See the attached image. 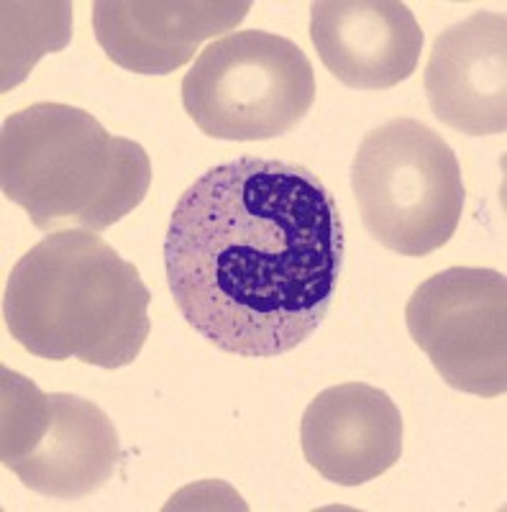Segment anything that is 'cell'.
I'll return each mask as SVG.
<instances>
[{
  "label": "cell",
  "instance_id": "6da1fadb",
  "mask_svg": "<svg viewBox=\"0 0 507 512\" xmlns=\"http://www.w3.org/2000/svg\"><path fill=\"white\" fill-rule=\"evenodd\" d=\"M177 310L226 354L272 359L308 341L344 272V221L300 164L241 157L200 175L164 239Z\"/></svg>",
  "mask_w": 507,
  "mask_h": 512
},
{
  "label": "cell",
  "instance_id": "7a4b0ae2",
  "mask_svg": "<svg viewBox=\"0 0 507 512\" xmlns=\"http://www.w3.org/2000/svg\"><path fill=\"white\" fill-rule=\"evenodd\" d=\"M149 300L134 264L93 231L70 228L18 259L3 318L16 344L39 359L121 369L139 359L152 331Z\"/></svg>",
  "mask_w": 507,
  "mask_h": 512
},
{
  "label": "cell",
  "instance_id": "3957f363",
  "mask_svg": "<svg viewBox=\"0 0 507 512\" xmlns=\"http://www.w3.org/2000/svg\"><path fill=\"white\" fill-rule=\"evenodd\" d=\"M149 185L144 146L108 134L75 105L34 103L3 123L0 187L39 231H105L139 208Z\"/></svg>",
  "mask_w": 507,
  "mask_h": 512
},
{
  "label": "cell",
  "instance_id": "277c9868",
  "mask_svg": "<svg viewBox=\"0 0 507 512\" xmlns=\"http://www.w3.org/2000/svg\"><path fill=\"white\" fill-rule=\"evenodd\" d=\"M351 190L367 231L400 256H428L449 244L467 200L454 149L415 118H395L364 136Z\"/></svg>",
  "mask_w": 507,
  "mask_h": 512
},
{
  "label": "cell",
  "instance_id": "5b68a950",
  "mask_svg": "<svg viewBox=\"0 0 507 512\" xmlns=\"http://www.w3.org/2000/svg\"><path fill=\"white\" fill-rule=\"evenodd\" d=\"M315 103V72L287 36L249 29L213 41L182 80V105L210 139L290 134Z\"/></svg>",
  "mask_w": 507,
  "mask_h": 512
},
{
  "label": "cell",
  "instance_id": "8992f818",
  "mask_svg": "<svg viewBox=\"0 0 507 512\" xmlns=\"http://www.w3.org/2000/svg\"><path fill=\"white\" fill-rule=\"evenodd\" d=\"M0 397V461L31 492L82 500L111 482L121 461V438L95 402L41 392L8 367L0 369Z\"/></svg>",
  "mask_w": 507,
  "mask_h": 512
},
{
  "label": "cell",
  "instance_id": "52a82bcc",
  "mask_svg": "<svg viewBox=\"0 0 507 512\" xmlns=\"http://www.w3.org/2000/svg\"><path fill=\"white\" fill-rule=\"evenodd\" d=\"M405 320L418 349L449 387L479 397L505 395V274L474 267L433 274L413 292Z\"/></svg>",
  "mask_w": 507,
  "mask_h": 512
},
{
  "label": "cell",
  "instance_id": "ba28073f",
  "mask_svg": "<svg viewBox=\"0 0 507 512\" xmlns=\"http://www.w3.org/2000/svg\"><path fill=\"white\" fill-rule=\"evenodd\" d=\"M423 88L433 116L459 134H505V13L479 11L441 31L428 57Z\"/></svg>",
  "mask_w": 507,
  "mask_h": 512
},
{
  "label": "cell",
  "instance_id": "9c48e42d",
  "mask_svg": "<svg viewBox=\"0 0 507 512\" xmlns=\"http://www.w3.org/2000/svg\"><path fill=\"white\" fill-rule=\"evenodd\" d=\"M310 39L326 70L354 90H390L418 70L423 29L400 0H318Z\"/></svg>",
  "mask_w": 507,
  "mask_h": 512
},
{
  "label": "cell",
  "instance_id": "30bf717a",
  "mask_svg": "<svg viewBox=\"0 0 507 512\" xmlns=\"http://www.w3.org/2000/svg\"><path fill=\"white\" fill-rule=\"evenodd\" d=\"M305 461L338 487H359L400 461L403 415L387 392L367 382L328 387L300 423Z\"/></svg>",
  "mask_w": 507,
  "mask_h": 512
},
{
  "label": "cell",
  "instance_id": "8fae6325",
  "mask_svg": "<svg viewBox=\"0 0 507 512\" xmlns=\"http://www.w3.org/2000/svg\"><path fill=\"white\" fill-rule=\"evenodd\" d=\"M249 0H98L95 39L105 57L136 75H172L205 39L234 31Z\"/></svg>",
  "mask_w": 507,
  "mask_h": 512
},
{
  "label": "cell",
  "instance_id": "7c38bea8",
  "mask_svg": "<svg viewBox=\"0 0 507 512\" xmlns=\"http://www.w3.org/2000/svg\"><path fill=\"white\" fill-rule=\"evenodd\" d=\"M3 82L8 93L29 77L44 54L62 52L72 41V3H13L3 6Z\"/></svg>",
  "mask_w": 507,
  "mask_h": 512
}]
</instances>
